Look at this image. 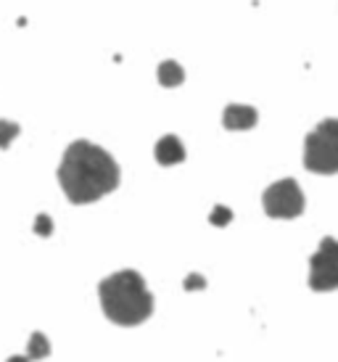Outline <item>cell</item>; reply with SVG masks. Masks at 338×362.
<instances>
[{
    "label": "cell",
    "instance_id": "cell-3",
    "mask_svg": "<svg viewBox=\"0 0 338 362\" xmlns=\"http://www.w3.org/2000/svg\"><path fill=\"white\" fill-rule=\"evenodd\" d=\"M304 167L315 175L338 172V119L320 122L304 141Z\"/></svg>",
    "mask_w": 338,
    "mask_h": 362
},
{
    "label": "cell",
    "instance_id": "cell-13",
    "mask_svg": "<svg viewBox=\"0 0 338 362\" xmlns=\"http://www.w3.org/2000/svg\"><path fill=\"white\" fill-rule=\"evenodd\" d=\"M196 286H199V288H204V278L193 275V278H188V281H185V288H196Z\"/></svg>",
    "mask_w": 338,
    "mask_h": 362
},
{
    "label": "cell",
    "instance_id": "cell-7",
    "mask_svg": "<svg viewBox=\"0 0 338 362\" xmlns=\"http://www.w3.org/2000/svg\"><path fill=\"white\" fill-rule=\"evenodd\" d=\"M153 156L159 161L161 167H175L180 161H185V146L180 141L177 135H164L156 148H153Z\"/></svg>",
    "mask_w": 338,
    "mask_h": 362
},
{
    "label": "cell",
    "instance_id": "cell-1",
    "mask_svg": "<svg viewBox=\"0 0 338 362\" xmlns=\"http://www.w3.org/2000/svg\"><path fill=\"white\" fill-rule=\"evenodd\" d=\"M122 172L109 151L90 141H74L59 164V185L71 204H93L120 188Z\"/></svg>",
    "mask_w": 338,
    "mask_h": 362
},
{
    "label": "cell",
    "instance_id": "cell-10",
    "mask_svg": "<svg viewBox=\"0 0 338 362\" xmlns=\"http://www.w3.org/2000/svg\"><path fill=\"white\" fill-rule=\"evenodd\" d=\"M21 132V127L16 124V122H8V119H0V148L6 151L11 146V141L16 138Z\"/></svg>",
    "mask_w": 338,
    "mask_h": 362
},
{
    "label": "cell",
    "instance_id": "cell-9",
    "mask_svg": "<svg viewBox=\"0 0 338 362\" xmlns=\"http://www.w3.org/2000/svg\"><path fill=\"white\" fill-rule=\"evenodd\" d=\"M48 354H50L48 339H45L40 331H35V333H32V339H30V346H27V357L35 362V360H42V357H48Z\"/></svg>",
    "mask_w": 338,
    "mask_h": 362
},
{
    "label": "cell",
    "instance_id": "cell-11",
    "mask_svg": "<svg viewBox=\"0 0 338 362\" xmlns=\"http://www.w3.org/2000/svg\"><path fill=\"white\" fill-rule=\"evenodd\" d=\"M230 220H233V211H230L228 206H217L214 214H211V222H214V225H225V222H230Z\"/></svg>",
    "mask_w": 338,
    "mask_h": 362
},
{
    "label": "cell",
    "instance_id": "cell-14",
    "mask_svg": "<svg viewBox=\"0 0 338 362\" xmlns=\"http://www.w3.org/2000/svg\"><path fill=\"white\" fill-rule=\"evenodd\" d=\"M6 362H32V360L27 357V354H13V357H8Z\"/></svg>",
    "mask_w": 338,
    "mask_h": 362
},
{
    "label": "cell",
    "instance_id": "cell-4",
    "mask_svg": "<svg viewBox=\"0 0 338 362\" xmlns=\"http://www.w3.org/2000/svg\"><path fill=\"white\" fill-rule=\"evenodd\" d=\"M304 193L298 188V182L293 177L272 182L264 196H262V206L267 211V217L272 220H293L304 211Z\"/></svg>",
    "mask_w": 338,
    "mask_h": 362
},
{
    "label": "cell",
    "instance_id": "cell-5",
    "mask_svg": "<svg viewBox=\"0 0 338 362\" xmlns=\"http://www.w3.org/2000/svg\"><path fill=\"white\" fill-rule=\"evenodd\" d=\"M309 286L312 291H336L338 288V241L322 238L320 249L309 259Z\"/></svg>",
    "mask_w": 338,
    "mask_h": 362
},
{
    "label": "cell",
    "instance_id": "cell-6",
    "mask_svg": "<svg viewBox=\"0 0 338 362\" xmlns=\"http://www.w3.org/2000/svg\"><path fill=\"white\" fill-rule=\"evenodd\" d=\"M259 122V114L254 106H243V103H230L225 114H222V124L225 130H251Z\"/></svg>",
    "mask_w": 338,
    "mask_h": 362
},
{
    "label": "cell",
    "instance_id": "cell-8",
    "mask_svg": "<svg viewBox=\"0 0 338 362\" xmlns=\"http://www.w3.org/2000/svg\"><path fill=\"white\" fill-rule=\"evenodd\" d=\"M161 88H180L185 82V69L180 66L177 61H161L159 69H156Z\"/></svg>",
    "mask_w": 338,
    "mask_h": 362
},
{
    "label": "cell",
    "instance_id": "cell-2",
    "mask_svg": "<svg viewBox=\"0 0 338 362\" xmlns=\"http://www.w3.org/2000/svg\"><path fill=\"white\" fill-rule=\"evenodd\" d=\"M100 310L114 325H140L153 315V293L138 270H120L98 286Z\"/></svg>",
    "mask_w": 338,
    "mask_h": 362
},
{
    "label": "cell",
    "instance_id": "cell-12",
    "mask_svg": "<svg viewBox=\"0 0 338 362\" xmlns=\"http://www.w3.org/2000/svg\"><path fill=\"white\" fill-rule=\"evenodd\" d=\"M50 225H53L50 217H37V222H35V233H37V235H50V230H53Z\"/></svg>",
    "mask_w": 338,
    "mask_h": 362
}]
</instances>
